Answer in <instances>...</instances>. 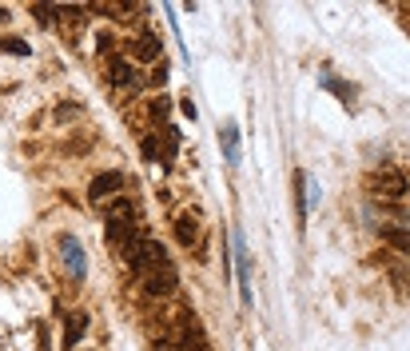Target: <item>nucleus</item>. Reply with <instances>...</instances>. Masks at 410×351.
<instances>
[{"instance_id":"nucleus-9","label":"nucleus","mask_w":410,"mask_h":351,"mask_svg":"<svg viewBox=\"0 0 410 351\" xmlns=\"http://www.w3.org/2000/svg\"><path fill=\"white\" fill-rule=\"evenodd\" d=\"M60 248H64V260H68L72 276H76V280H84V251H80V243L72 240V236H64Z\"/></svg>"},{"instance_id":"nucleus-10","label":"nucleus","mask_w":410,"mask_h":351,"mask_svg":"<svg viewBox=\"0 0 410 351\" xmlns=\"http://www.w3.org/2000/svg\"><path fill=\"white\" fill-rule=\"evenodd\" d=\"M108 76H112V84H131L136 80V72H131V64L124 61V56H108Z\"/></svg>"},{"instance_id":"nucleus-3","label":"nucleus","mask_w":410,"mask_h":351,"mask_svg":"<svg viewBox=\"0 0 410 351\" xmlns=\"http://www.w3.org/2000/svg\"><path fill=\"white\" fill-rule=\"evenodd\" d=\"M176 288H180V276H176L171 260L160 263V268H151L148 276H144V291H148L151 300H168V295H176Z\"/></svg>"},{"instance_id":"nucleus-15","label":"nucleus","mask_w":410,"mask_h":351,"mask_svg":"<svg viewBox=\"0 0 410 351\" xmlns=\"http://www.w3.org/2000/svg\"><path fill=\"white\" fill-rule=\"evenodd\" d=\"M140 152H144V160H160V156H156L160 148H156V140H151V136H144V140H140Z\"/></svg>"},{"instance_id":"nucleus-14","label":"nucleus","mask_w":410,"mask_h":351,"mask_svg":"<svg viewBox=\"0 0 410 351\" xmlns=\"http://www.w3.org/2000/svg\"><path fill=\"white\" fill-rule=\"evenodd\" d=\"M32 16H36L44 28H52V21H56V9H44V4H36V9H32Z\"/></svg>"},{"instance_id":"nucleus-6","label":"nucleus","mask_w":410,"mask_h":351,"mask_svg":"<svg viewBox=\"0 0 410 351\" xmlns=\"http://www.w3.org/2000/svg\"><path fill=\"white\" fill-rule=\"evenodd\" d=\"M235 263H239V300L251 303V288H247L251 268H247V243H243V231H235Z\"/></svg>"},{"instance_id":"nucleus-18","label":"nucleus","mask_w":410,"mask_h":351,"mask_svg":"<svg viewBox=\"0 0 410 351\" xmlns=\"http://www.w3.org/2000/svg\"><path fill=\"white\" fill-rule=\"evenodd\" d=\"M96 48H100V52H112V36H108V32H100V36H96Z\"/></svg>"},{"instance_id":"nucleus-13","label":"nucleus","mask_w":410,"mask_h":351,"mask_svg":"<svg viewBox=\"0 0 410 351\" xmlns=\"http://www.w3.org/2000/svg\"><path fill=\"white\" fill-rule=\"evenodd\" d=\"M382 240L394 243L399 251H410V231H402V228H382Z\"/></svg>"},{"instance_id":"nucleus-16","label":"nucleus","mask_w":410,"mask_h":351,"mask_svg":"<svg viewBox=\"0 0 410 351\" xmlns=\"http://www.w3.org/2000/svg\"><path fill=\"white\" fill-rule=\"evenodd\" d=\"M180 112H183V120H191V124H195V104H191L188 96L180 100Z\"/></svg>"},{"instance_id":"nucleus-5","label":"nucleus","mask_w":410,"mask_h":351,"mask_svg":"<svg viewBox=\"0 0 410 351\" xmlns=\"http://www.w3.org/2000/svg\"><path fill=\"white\" fill-rule=\"evenodd\" d=\"M64 320H68V328H64V351H72V347H80L84 331H88V311H72Z\"/></svg>"},{"instance_id":"nucleus-2","label":"nucleus","mask_w":410,"mask_h":351,"mask_svg":"<svg viewBox=\"0 0 410 351\" xmlns=\"http://www.w3.org/2000/svg\"><path fill=\"white\" fill-rule=\"evenodd\" d=\"M176 347L180 351H207V335H203L195 311L183 308L180 311V328H176Z\"/></svg>"},{"instance_id":"nucleus-7","label":"nucleus","mask_w":410,"mask_h":351,"mask_svg":"<svg viewBox=\"0 0 410 351\" xmlns=\"http://www.w3.org/2000/svg\"><path fill=\"white\" fill-rule=\"evenodd\" d=\"M195 236H200V224H195V216H191V211L176 216V240H180V248H191V243H195Z\"/></svg>"},{"instance_id":"nucleus-11","label":"nucleus","mask_w":410,"mask_h":351,"mask_svg":"<svg viewBox=\"0 0 410 351\" xmlns=\"http://www.w3.org/2000/svg\"><path fill=\"white\" fill-rule=\"evenodd\" d=\"M136 56H140L144 64H156V61H163V56H160V41H156L151 32H144L140 41H136Z\"/></svg>"},{"instance_id":"nucleus-1","label":"nucleus","mask_w":410,"mask_h":351,"mask_svg":"<svg viewBox=\"0 0 410 351\" xmlns=\"http://www.w3.org/2000/svg\"><path fill=\"white\" fill-rule=\"evenodd\" d=\"M160 263H168V251H163L160 240H136L128 248V271L131 276H148L151 268H160Z\"/></svg>"},{"instance_id":"nucleus-8","label":"nucleus","mask_w":410,"mask_h":351,"mask_svg":"<svg viewBox=\"0 0 410 351\" xmlns=\"http://www.w3.org/2000/svg\"><path fill=\"white\" fill-rule=\"evenodd\" d=\"M220 144H223V156H227V164L235 168V164H239V128H235V124H223Z\"/></svg>"},{"instance_id":"nucleus-12","label":"nucleus","mask_w":410,"mask_h":351,"mask_svg":"<svg viewBox=\"0 0 410 351\" xmlns=\"http://www.w3.org/2000/svg\"><path fill=\"white\" fill-rule=\"evenodd\" d=\"M0 52H12V56H32V44L21 36H0Z\"/></svg>"},{"instance_id":"nucleus-4","label":"nucleus","mask_w":410,"mask_h":351,"mask_svg":"<svg viewBox=\"0 0 410 351\" xmlns=\"http://www.w3.org/2000/svg\"><path fill=\"white\" fill-rule=\"evenodd\" d=\"M128 188V176L124 172H100V176H92V184H88V200L92 204H100V200H112V196H120V192Z\"/></svg>"},{"instance_id":"nucleus-17","label":"nucleus","mask_w":410,"mask_h":351,"mask_svg":"<svg viewBox=\"0 0 410 351\" xmlns=\"http://www.w3.org/2000/svg\"><path fill=\"white\" fill-rule=\"evenodd\" d=\"M76 112H80L76 104H60V108H56V120H68V116H76Z\"/></svg>"}]
</instances>
